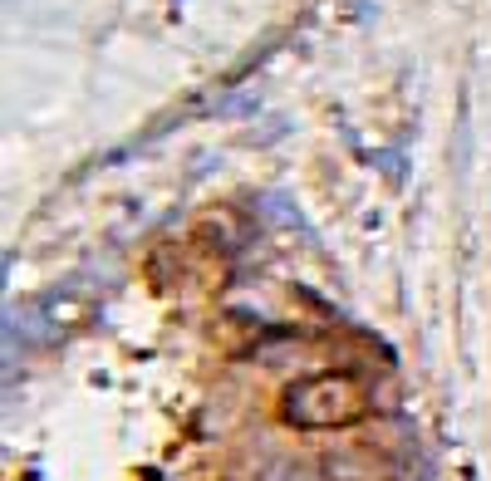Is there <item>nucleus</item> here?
Here are the masks:
<instances>
[{"mask_svg": "<svg viewBox=\"0 0 491 481\" xmlns=\"http://www.w3.org/2000/svg\"><path fill=\"white\" fill-rule=\"evenodd\" d=\"M364 413V393L349 373H310L290 383L285 393V417L295 427H339Z\"/></svg>", "mask_w": 491, "mask_h": 481, "instance_id": "obj_1", "label": "nucleus"}, {"mask_svg": "<svg viewBox=\"0 0 491 481\" xmlns=\"http://www.w3.org/2000/svg\"><path fill=\"white\" fill-rule=\"evenodd\" d=\"M260 481H315V477H310L300 462H270V467H266V477H260Z\"/></svg>", "mask_w": 491, "mask_h": 481, "instance_id": "obj_2", "label": "nucleus"}]
</instances>
